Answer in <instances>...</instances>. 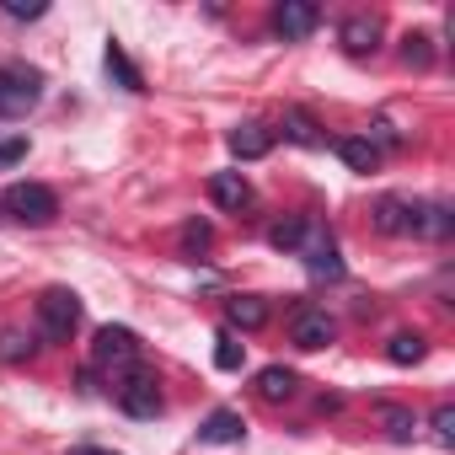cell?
<instances>
[{"mask_svg":"<svg viewBox=\"0 0 455 455\" xmlns=\"http://www.w3.org/2000/svg\"><path fill=\"white\" fill-rule=\"evenodd\" d=\"M44 102V70L38 65H0V118H28Z\"/></svg>","mask_w":455,"mask_h":455,"instance_id":"obj_1","label":"cell"},{"mask_svg":"<svg viewBox=\"0 0 455 455\" xmlns=\"http://www.w3.org/2000/svg\"><path fill=\"white\" fill-rule=\"evenodd\" d=\"M76 327H81V295L65 290V284L44 290V295H38V332H44L49 343H70Z\"/></svg>","mask_w":455,"mask_h":455,"instance_id":"obj_2","label":"cell"},{"mask_svg":"<svg viewBox=\"0 0 455 455\" xmlns=\"http://www.w3.org/2000/svg\"><path fill=\"white\" fill-rule=\"evenodd\" d=\"M92 364H97V370H113V375L140 370V332H134V327H97V338H92Z\"/></svg>","mask_w":455,"mask_h":455,"instance_id":"obj_3","label":"cell"},{"mask_svg":"<svg viewBox=\"0 0 455 455\" xmlns=\"http://www.w3.org/2000/svg\"><path fill=\"white\" fill-rule=\"evenodd\" d=\"M0 209H6L12 220H22V225H49L60 214V198L44 182H12L6 193H0Z\"/></svg>","mask_w":455,"mask_h":455,"instance_id":"obj_4","label":"cell"},{"mask_svg":"<svg viewBox=\"0 0 455 455\" xmlns=\"http://www.w3.org/2000/svg\"><path fill=\"white\" fill-rule=\"evenodd\" d=\"M113 402L129 412V418H161V386H156V375L150 370H129V375H118V386H113Z\"/></svg>","mask_w":455,"mask_h":455,"instance_id":"obj_5","label":"cell"},{"mask_svg":"<svg viewBox=\"0 0 455 455\" xmlns=\"http://www.w3.org/2000/svg\"><path fill=\"white\" fill-rule=\"evenodd\" d=\"M375 231H386V236H423V198L386 193L375 204Z\"/></svg>","mask_w":455,"mask_h":455,"instance_id":"obj_6","label":"cell"},{"mask_svg":"<svg viewBox=\"0 0 455 455\" xmlns=\"http://www.w3.org/2000/svg\"><path fill=\"white\" fill-rule=\"evenodd\" d=\"M332 338H338V322L327 311H316V306H295L290 311V343L295 348H327Z\"/></svg>","mask_w":455,"mask_h":455,"instance_id":"obj_7","label":"cell"},{"mask_svg":"<svg viewBox=\"0 0 455 455\" xmlns=\"http://www.w3.org/2000/svg\"><path fill=\"white\" fill-rule=\"evenodd\" d=\"M316 28H322V12L311 6V0H279V6H274V33H279V38L300 44V38H311Z\"/></svg>","mask_w":455,"mask_h":455,"instance_id":"obj_8","label":"cell"},{"mask_svg":"<svg viewBox=\"0 0 455 455\" xmlns=\"http://www.w3.org/2000/svg\"><path fill=\"white\" fill-rule=\"evenodd\" d=\"M242 439H247V418L231 412V407H214L198 423V444H242Z\"/></svg>","mask_w":455,"mask_h":455,"instance_id":"obj_9","label":"cell"},{"mask_svg":"<svg viewBox=\"0 0 455 455\" xmlns=\"http://www.w3.org/2000/svg\"><path fill=\"white\" fill-rule=\"evenodd\" d=\"M338 44H343L354 60H364V54H375V44H380V22L364 17V12H359V17H343V22H338Z\"/></svg>","mask_w":455,"mask_h":455,"instance_id":"obj_10","label":"cell"},{"mask_svg":"<svg viewBox=\"0 0 455 455\" xmlns=\"http://www.w3.org/2000/svg\"><path fill=\"white\" fill-rule=\"evenodd\" d=\"M225 145H231L236 161H258V156L274 150V129L268 124H236L231 134H225Z\"/></svg>","mask_w":455,"mask_h":455,"instance_id":"obj_11","label":"cell"},{"mask_svg":"<svg viewBox=\"0 0 455 455\" xmlns=\"http://www.w3.org/2000/svg\"><path fill=\"white\" fill-rule=\"evenodd\" d=\"M209 198H214L220 209H236V214H242V209L252 204V182H247L242 172H214V177H209Z\"/></svg>","mask_w":455,"mask_h":455,"instance_id":"obj_12","label":"cell"},{"mask_svg":"<svg viewBox=\"0 0 455 455\" xmlns=\"http://www.w3.org/2000/svg\"><path fill=\"white\" fill-rule=\"evenodd\" d=\"M300 252H306V268H311L316 279H343V258H338V247L316 231V225H311V242H306Z\"/></svg>","mask_w":455,"mask_h":455,"instance_id":"obj_13","label":"cell"},{"mask_svg":"<svg viewBox=\"0 0 455 455\" xmlns=\"http://www.w3.org/2000/svg\"><path fill=\"white\" fill-rule=\"evenodd\" d=\"M225 322H231V332H258L268 322V300L258 295H231L225 300Z\"/></svg>","mask_w":455,"mask_h":455,"instance_id":"obj_14","label":"cell"},{"mask_svg":"<svg viewBox=\"0 0 455 455\" xmlns=\"http://www.w3.org/2000/svg\"><path fill=\"white\" fill-rule=\"evenodd\" d=\"M295 391H300V375L284 370V364H268V370L258 375V396H263V402H290Z\"/></svg>","mask_w":455,"mask_h":455,"instance_id":"obj_15","label":"cell"},{"mask_svg":"<svg viewBox=\"0 0 455 455\" xmlns=\"http://www.w3.org/2000/svg\"><path fill=\"white\" fill-rule=\"evenodd\" d=\"M102 65H108V76H113V81H118L124 92H145V76L134 70V60L124 54V44H118V38L108 44V54H102Z\"/></svg>","mask_w":455,"mask_h":455,"instance_id":"obj_16","label":"cell"},{"mask_svg":"<svg viewBox=\"0 0 455 455\" xmlns=\"http://www.w3.org/2000/svg\"><path fill=\"white\" fill-rule=\"evenodd\" d=\"M284 140H295V145H311V150H316V145H327V134L316 129V118H311L306 108H290V113H284Z\"/></svg>","mask_w":455,"mask_h":455,"instance_id":"obj_17","label":"cell"},{"mask_svg":"<svg viewBox=\"0 0 455 455\" xmlns=\"http://www.w3.org/2000/svg\"><path fill=\"white\" fill-rule=\"evenodd\" d=\"M338 156H343V166H348V172H375V166H380V150H375L370 140H359V134L338 140Z\"/></svg>","mask_w":455,"mask_h":455,"instance_id":"obj_18","label":"cell"},{"mask_svg":"<svg viewBox=\"0 0 455 455\" xmlns=\"http://www.w3.org/2000/svg\"><path fill=\"white\" fill-rule=\"evenodd\" d=\"M242 359H247V343L231 327H220L214 332V370H242Z\"/></svg>","mask_w":455,"mask_h":455,"instance_id":"obj_19","label":"cell"},{"mask_svg":"<svg viewBox=\"0 0 455 455\" xmlns=\"http://www.w3.org/2000/svg\"><path fill=\"white\" fill-rule=\"evenodd\" d=\"M423 354H428V343H423L418 332H396V338L386 343V359L402 364V370H407V364H423Z\"/></svg>","mask_w":455,"mask_h":455,"instance_id":"obj_20","label":"cell"},{"mask_svg":"<svg viewBox=\"0 0 455 455\" xmlns=\"http://www.w3.org/2000/svg\"><path fill=\"white\" fill-rule=\"evenodd\" d=\"M380 423H386V434H391L396 444H412V434H418V418H412L407 407H396V402L380 407Z\"/></svg>","mask_w":455,"mask_h":455,"instance_id":"obj_21","label":"cell"},{"mask_svg":"<svg viewBox=\"0 0 455 455\" xmlns=\"http://www.w3.org/2000/svg\"><path fill=\"white\" fill-rule=\"evenodd\" d=\"M402 65L407 70H428L434 65V38L428 33H407L402 38Z\"/></svg>","mask_w":455,"mask_h":455,"instance_id":"obj_22","label":"cell"},{"mask_svg":"<svg viewBox=\"0 0 455 455\" xmlns=\"http://www.w3.org/2000/svg\"><path fill=\"white\" fill-rule=\"evenodd\" d=\"M306 236H311V220H284V225H274V236H268V242H274L279 252H300Z\"/></svg>","mask_w":455,"mask_h":455,"instance_id":"obj_23","label":"cell"},{"mask_svg":"<svg viewBox=\"0 0 455 455\" xmlns=\"http://www.w3.org/2000/svg\"><path fill=\"white\" fill-rule=\"evenodd\" d=\"M22 359H33V338L6 327V332H0V364H22Z\"/></svg>","mask_w":455,"mask_h":455,"instance_id":"obj_24","label":"cell"},{"mask_svg":"<svg viewBox=\"0 0 455 455\" xmlns=\"http://www.w3.org/2000/svg\"><path fill=\"white\" fill-rule=\"evenodd\" d=\"M209 242H214L209 220H188V225H182V252H188V258H193V252L204 258V252H209Z\"/></svg>","mask_w":455,"mask_h":455,"instance_id":"obj_25","label":"cell"},{"mask_svg":"<svg viewBox=\"0 0 455 455\" xmlns=\"http://www.w3.org/2000/svg\"><path fill=\"white\" fill-rule=\"evenodd\" d=\"M434 439H439L444 450L455 444V407H450V402H439V407H434Z\"/></svg>","mask_w":455,"mask_h":455,"instance_id":"obj_26","label":"cell"},{"mask_svg":"<svg viewBox=\"0 0 455 455\" xmlns=\"http://www.w3.org/2000/svg\"><path fill=\"white\" fill-rule=\"evenodd\" d=\"M0 12H6L12 22H38L49 6H44V0H28V6H22V0H0Z\"/></svg>","mask_w":455,"mask_h":455,"instance_id":"obj_27","label":"cell"},{"mask_svg":"<svg viewBox=\"0 0 455 455\" xmlns=\"http://www.w3.org/2000/svg\"><path fill=\"white\" fill-rule=\"evenodd\" d=\"M22 156V140H12V145H0V161H17Z\"/></svg>","mask_w":455,"mask_h":455,"instance_id":"obj_28","label":"cell"},{"mask_svg":"<svg viewBox=\"0 0 455 455\" xmlns=\"http://www.w3.org/2000/svg\"><path fill=\"white\" fill-rule=\"evenodd\" d=\"M70 455H113V450H97V444H76Z\"/></svg>","mask_w":455,"mask_h":455,"instance_id":"obj_29","label":"cell"}]
</instances>
